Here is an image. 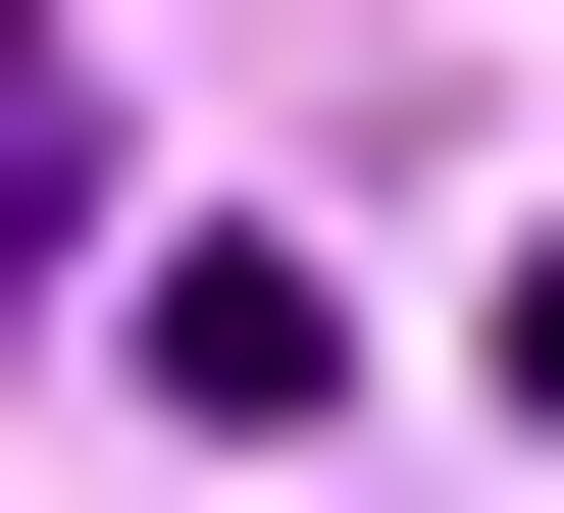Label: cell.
Instances as JSON below:
<instances>
[{"label": "cell", "instance_id": "cell-1", "mask_svg": "<svg viewBox=\"0 0 564 513\" xmlns=\"http://www.w3.org/2000/svg\"><path fill=\"white\" fill-rule=\"evenodd\" d=\"M104 257V52H52V0H0V308Z\"/></svg>", "mask_w": 564, "mask_h": 513}, {"label": "cell", "instance_id": "cell-2", "mask_svg": "<svg viewBox=\"0 0 564 513\" xmlns=\"http://www.w3.org/2000/svg\"><path fill=\"white\" fill-rule=\"evenodd\" d=\"M513 410H564V205H513Z\"/></svg>", "mask_w": 564, "mask_h": 513}]
</instances>
